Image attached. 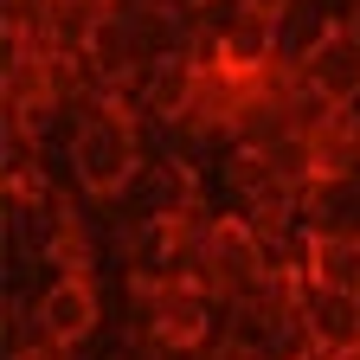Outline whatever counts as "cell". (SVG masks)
Segmentation results:
<instances>
[{
    "mask_svg": "<svg viewBox=\"0 0 360 360\" xmlns=\"http://www.w3.org/2000/svg\"><path fill=\"white\" fill-rule=\"evenodd\" d=\"M71 174L90 200H122L142 174V116L129 103L90 110L71 122Z\"/></svg>",
    "mask_w": 360,
    "mask_h": 360,
    "instance_id": "cell-1",
    "label": "cell"
},
{
    "mask_svg": "<svg viewBox=\"0 0 360 360\" xmlns=\"http://www.w3.org/2000/svg\"><path fill=\"white\" fill-rule=\"evenodd\" d=\"M212 290L167 277V283H135V335L161 354H200L212 347Z\"/></svg>",
    "mask_w": 360,
    "mask_h": 360,
    "instance_id": "cell-2",
    "label": "cell"
},
{
    "mask_svg": "<svg viewBox=\"0 0 360 360\" xmlns=\"http://www.w3.org/2000/svg\"><path fill=\"white\" fill-rule=\"evenodd\" d=\"M270 277H277V264H270V245L264 232H251V225L238 212H225L212 225V238H206V264H200V283L225 302V309H238L251 302Z\"/></svg>",
    "mask_w": 360,
    "mask_h": 360,
    "instance_id": "cell-3",
    "label": "cell"
},
{
    "mask_svg": "<svg viewBox=\"0 0 360 360\" xmlns=\"http://www.w3.org/2000/svg\"><path fill=\"white\" fill-rule=\"evenodd\" d=\"M32 315H39V328H45L52 347H77V341L97 335L103 302H97V283H90V277H52V283L39 290Z\"/></svg>",
    "mask_w": 360,
    "mask_h": 360,
    "instance_id": "cell-4",
    "label": "cell"
},
{
    "mask_svg": "<svg viewBox=\"0 0 360 360\" xmlns=\"http://www.w3.org/2000/svg\"><path fill=\"white\" fill-rule=\"evenodd\" d=\"M302 283L309 290H335V296H360V232H309Z\"/></svg>",
    "mask_w": 360,
    "mask_h": 360,
    "instance_id": "cell-5",
    "label": "cell"
},
{
    "mask_svg": "<svg viewBox=\"0 0 360 360\" xmlns=\"http://www.w3.org/2000/svg\"><path fill=\"white\" fill-rule=\"evenodd\" d=\"M302 77H309L315 90H322L328 103H341V110H347V103L360 97V39H354V32L335 20V32H328L322 45H315L309 58H302Z\"/></svg>",
    "mask_w": 360,
    "mask_h": 360,
    "instance_id": "cell-6",
    "label": "cell"
},
{
    "mask_svg": "<svg viewBox=\"0 0 360 360\" xmlns=\"http://www.w3.org/2000/svg\"><path fill=\"white\" fill-rule=\"evenodd\" d=\"M219 65H225V71H238V77H264V71H283V65H277V20H270V13H251L245 0H238V20L225 26Z\"/></svg>",
    "mask_w": 360,
    "mask_h": 360,
    "instance_id": "cell-7",
    "label": "cell"
},
{
    "mask_svg": "<svg viewBox=\"0 0 360 360\" xmlns=\"http://www.w3.org/2000/svg\"><path fill=\"white\" fill-rule=\"evenodd\" d=\"M302 322L315 335V354H347V347H360V296H335V290L302 283Z\"/></svg>",
    "mask_w": 360,
    "mask_h": 360,
    "instance_id": "cell-8",
    "label": "cell"
},
{
    "mask_svg": "<svg viewBox=\"0 0 360 360\" xmlns=\"http://www.w3.org/2000/svg\"><path fill=\"white\" fill-rule=\"evenodd\" d=\"M245 7H251V13H270V20H283L296 0H245Z\"/></svg>",
    "mask_w": 360,
    "mask_h": 360,
    "instance_id": "cell-9",
    "label": "cell"
},
{
    "mask_svg": "<svg viewBox=\"0 0 360 360\" xmlns=\"http://www.w3.org/2000/svg\"><path fill=\"white\" fill-rule=\"evenodd\" d=\"M13 360H71V347H39V354H13Z\"/></svg>",
    "mask_w": 360,
    "mask_h": 360,
    "instance_id": "cell-10",
    "label": "cell"
},
{
    "mask_svg": "<svg viewBox=\"0 0 360 360\" xmlns=\"http://www.w3.org/2000/svg\"><path fill=\"white\" fill-rule=\"evenodd\" d=\"M328 360H360V347H347V354H328Z\"/></svg>",
    "mask_w": 360,
    "mask_h": 360,
    "instance_id": "cell-11",
    "label": "cell"
},
{
    "mask_svg": "<svg viewBox=\"0 0 360 360\" xmlns=\"http://www.w3.org/2000/svg\"><path fill=\"white\" fill-rule=\"evenodd\" d=\"M347 116H354V122H360V97H354V103H347Z\"/></svg>",
    "mask_w": 360,
    "mask_h": 360,
    "instance_id": "cell-12",
    "label": "cell"
}]
</instances>
